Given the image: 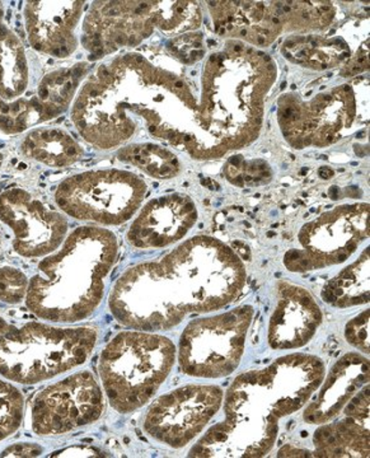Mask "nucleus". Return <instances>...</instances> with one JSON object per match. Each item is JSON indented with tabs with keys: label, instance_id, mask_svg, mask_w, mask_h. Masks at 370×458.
Segmentation results:
<instances>
[{
	"label": "nucleus",
	"instance_id": "obj_1",
	"mask_svg": "<svg viewBox=\"0 0 370 458\" xmlns=\"http://www.w3.org/2000/svg\"><path fill=\"white\" fill-rule=\"evenodd\" d=\"M324 376L321 358L294 352L237 377L225 394L224 420L210 428L189 456H266L278 438L280 419L302 409Z\"/></svg>",
	"mask_w": 370,
	"mask_h": 458
},
{
	"label": "nucleus",
	"instance_id": "obj_2",
	"mask_svg": "<svg viewBox=\"0 0 370 458\" xmlns=\"http://www.w3.org/2000/svg\"><path fill=\"white\" fill-rule=\"evenodd\" d=\"M117 254V238L108 229H74L38 264L29 279L27 309L42 321L66 327L92 318L104 301Z\"/></svg>",
	"mask_w": 370,
	"mask_h": 458
},
{
	"label": "nucleus",
	"instance_id": "obj_3",
	"mask_svg": "<svg viewBox=\"0 0 370 458\" xmlns=\"http://www.w3.org/2000/svg\"><path fill=\"white\" fill-rule=\"evenodd\" d=\"M97 343L96 327L18 324L0 316V377L14 385L44 384L86 364Z\"/></svg>",
	"mask_w": 370,
	"mask_h": 458
},
{
	"label": "nucleus",
	"instance_id": "obj_4",
	"mask_svg": "<svg viewBox=\"0 0 370 458\" xmlns=\"http://www.w3.org/2000/svg\"><path fill=\"white\" fill-rule=\"evenodd\" d=\"M176 346L168 337L122 331L105 346L98 376L105 396L120 414L137 411L153 399L172 372Z\"/></svg>",
	"mask_w": 370,
	"mask_h": 458
},
{
	"label": "nucleus",
	"instance_id": "obj_5",
	"mask_svg": "<svg viewBox=\"0 0 370 458\" xmlns=\"http://www.w3.org/2000/svg\"><path fill=\"white\" fill-rule=\"evenodd\" d=\"M159 264L188 315L219 311L233 303L245 288V265L215 238H191Z\"/></svg>",
	"mask_w": 370,
	"mask_h": 458
},
{
	"label": "nucleus",
	"instance_id": "obj_6",
	"mask_svg": "<svg viewBox=\"0 0 370 458\" xmlns=\"http://www.w3.org/2000/svg\"><path fill=\"white\" fill-rule=\"evenodd\" d=\"M147 194V183L122 170L87 171L60 182L55 203L77 221L120 225L130 221Z\"/></svg>",
	"mask_w": 370,
	"mask_h": 458
},
{
	"label": "nucleus",
	"instance_id": "obj_7",
	"mask_svg": "<svg viewBox=\"0 0 370 458\" xmlns=\"http://www.w3.org/2000/svg\"><path fill=\"white\" fill-rule=\"evenodd\" d=\"M251 306L194 319L180 339L179 361L185 375L197 378H223L239 369L247 334L254 318Z\"/></svg>",
	"mask_w": 370,
	"mask_h": 458
},
{
	"label": "nucleus",
	"instance_id": "obj_8",
	"mask_svg": "<svg viewBox=\"0 0 370 458\" xmlns=\"http://www.w3.org/2000/svg\"><path fill=\"white\" fill-rule=\"evenodd\" d=\"M108 309L123 327L146 333L171 330L188 316L159 262L126 270L111 291Z\"/></svg>",
	"mask_w": 370,
	"mask_h": 458
},
{
	"label": "nucleus",
	"instance_id": "obj_9",
	"mask_svg": "<svg viewBox=\"0 0 370 458\" xmlns=\"http://www.w3.org/2000/svg\"><path fill=\"white\" fill-rule=\"evenodd\" d=\"M105 393L91 370L84 369L47 385L33 397L31 429L54 438L91 426L104 415Z\"/></svg>",
	"mask_w": 370,
	"mask_h": 458
},
{
	"label": "nucleus",
	"instance_id": "obj_10",
	"mask_svg": "<svg viewBox=\"0 0 370 458\" xmlns=\"http://www.w3.org/2000/svg\"><path fill=\"white\" fill-rule=\"evenodd\" d=\"M223 400L219 386H183L150 405L143 420L144 433L168 447H185L215 417Z\"/></svg>",
	"mask_w": 370,
	"mask_h": 458
},
{
	"label": "nucleus",
	"instance_id": "obj_11",
	"mask_svg": "<svg viewBox=\"0 0 370 458\" xmlns=\"http://www.w3.org/2000/svg\"><path fill=\"white\" fill-rule=\"evenodd\" d=\"M0 222L13 233V249L27 259L46 258L68 236L64 214L51 209L25 189H9L0 194Z\"/></svg>",
	"mask_w": 370,
	"mask_h": 458
},
{
	"label": "nucleus",
	"instance_id": "obj_12",
	"mask_svg": "<svg viewBox=\"0 0 370 458\" xmlns=\"http://www.w3.org/2000/svg\"><path fill=\"white\" fill-rule=\"evenodd\" d=\"M369 205L336 208L317 221L307 223L299 233L309 270L341 264L369 234Z\"/></svg>",
	"mask_w": 370,
	"mask_h": 458
},
{
	"label": "nucleus",
	"instance_id": "obj_13",
	"mask_svg": "<svg viewBox=\"0 0 370 458\" xmlns=\"http://www.w3.org/2000/svg\"><path fill=\"white\" fill-rule=\"evenodd\" d=\"M197 219V207L185 195L153 199L132 222L128 240L137 249H159L182 240Z\"/></svg>",
	"mask_w": 370,
	"mask_h": 458
},
{
	"label": "nucleus",
	"instance_id": "obj_14",
	"mask_svg": "<svg viewBox=\"0 0 370 458\" xmlns=\"http://www.w3.org/2000/svg\"><path fill=\"white\" fill-rule=\"evenodd\" d=\"M83 8L84 2H27L23 16L33 49L54 57L71 55Z\"/></svg>",
	"mask_w": 370,
	"mask_h": 458
},
{
	"label": "nucleus",
	"instance_id": "obj_15",
	"mask_svg": "<svg viewBox=\"0 0 370 458\" xmlns=\"http://www.w3.org/2000/svg\"><path fill=\"white\" fill-rule=\"evenodd\" d=\"M322 311L307 289L280 283L279 301L270 318L267 340L275 351H294L307 345L322 324Z\"/></svg>",
	"mask_w": 370,
	"mask_h": 458
},
{
	"label": "nucleus",
	"instance_id": "obj_16",
	"mask_svg": "<svg viewBox=\"0 0 370 458\" xmlns=\"http://www.w3.org/2000/svg\"><path fill=\"white\" fill-rule=\"evenodd\" d=\"M369 370V360L357 352H349L336 361L306 408L303 418L307 423L322 426L338 417L351 397L368 385Z\"/></svg>",
	"mask_w": 370,
	"mask_h": 458
},
{
	"label": "nucleus",
	"instance_id": "obj_17",
	"mask_svg": "<svg viewBox=\"0 0 370 458\" xmlns=\"http://www.w3.org/2000/svg\"><path fill=\"white\" fill-rule=\"evenodd\" d=\"M21 152L26 158L53 168L68 167L83 156L82 148L71 135L58 128H38L27 132Z\"/></svg>",
	"mask_w": 370,
	"mask_h": 458
},
{
	"label": "nucleus",
	"instance_id": "obj_18",
	"mask_svg": "<svg viewBox=\"0 0 370 458\" xmlns=\"http://www.w3.org/2000/svg\"><path fill=\"white\" fill-rule=\"evenodd\" d=\"M29 84V60L20 38L2 25L0 12V99L14 104L22 99Z\"/></svg>",
	"mask_w": 370,
	"mask_h": 458
},
{
	"label": "nucleus",
	"instance_id": "obj_19",
	"mask_svg": "<svg viewBox=\"0 0 370 458\" xmlns=\"http://www.w3.org/2000/svg\"><path fill=\"white\" fill-rule=\"evenodd\" d=\"M313 445L311 457H369V429L350 418L322 424L313 436Z\"/></svg>",
	"mask_w": 370,
	"mask_h": 458
},
{
	"label": "nucleus",
	"instance_id": "obj_20",
	"mask_svg": "<svg viewBox=\"0 0 370 458\" xmlns=\"http://www.w3.org/2000/svg\"><path fill=\"white\" fill-rule=\"evenodd\" d=\"M322 300L338 309L369 302V249L322 291Z\"/></svg>",
	"mask_w": 370,
	"mask_h": 458
},
{
	"label": "nucleus",
	"instance_id": "obj_21",
	"mask_svg": "<svg viewBox=\"0 0 370 458\" xmlns=\"http://www.w3.org/2000/svg\"><path fill=\"white\" fill-rule=\"evenodd\" d=\"M87 66L78 64L74 68L58 69L41 81L38 99L45 120L54 119L69 107L80 80L88 72Z\"/></svg>",
	"mask_w": 370,
	"mask_h": 458
},
{
	"label": "nucleus",
	"instance_id": "obj_22",
	"mask_svg": "<svg viewBox=\"0 0 370 458\" xmlns=\"http://www.w3.org/2000/svg\"><path fill=\"white\" fill-rule=\"evenodd\" d=\"M119 158L126 164L137 165L156 179H171L180 172L176 156L152 144H137L120 150Z\"/></svg>",
	"mask_w": 370,
	"mask_h": 458
},
{
	"label": "nucleus",
	"instance_id": "obj_23",
	"mask_svg": "<svg viewBox=\"0 0 370 458\" xmlns=\"http://www.w3.org/2000/svg\"><path fill=\"white\" fill-rule=\"evenodd\" d=\"M25 396L20 388L0 377V442L22 426L25 419Z\"/></svg>",
	"mask_w": 370,
	"mask_h": 458
},
{
	"label": "nucleus",
	"instance_id": "obj_24",
	"mask_svg": "<svg viewBox=\"0 0 370 458\" xmlns=\"http://www.w3.org/2000/svg\"><path fill=\"white\" fill-rule=\"evenodd\" d=\"M225 177L233 185L257 186L270 182L273 172L264 161H243L242 157H231L224 168Z\"/></svg>",
	"mask_w": 370,
	"mask_h": 458
},
{
	"label": "nucleus",
	"instance_id": "obj_25",
	"mask_svg": "<svg viewBox=\"0 0 370 458\" xmlns=\"http://www.w3.org/2000/svg\"><path fill=\"white\" fill-rule=\"evenodd\" d=\"M29 279L13 267H0V302L17 306L26 301Z\"/></svg>",
	"mask_w": 370,
	"mask_h": 458
},
{
	"label": "nucleus",
	"instance_id": "obj_26",
	"mask_svg": "<svg viewBox=\"0 0 370 458\" xmlns=\"http://www.w3.org/2000/svg\"><path fill=\"white\" fill-rule=\"evenodd\" d=\"M167 47L177 59L181 60L185 64H191V63L203 59L204 54H206V49L203 47V35L200 33L174 38L168 42Z\"/></svg>",
	"mask_w": 370,
	"mask_h": 458
},
{
	"label": "nucleus",
	"instance_id": "obj_27",
	"mask_svg": "<svg viewBox=\"0 0 370 458\" xmlns=\"http://www.w3.org/2000/svg\"><path fill=\"white\" fill-rule=\"evenodd\" d=\"M369 310L348 322L345 327V337L355 349L369 354Z\"/></svg>",
	"mask_w": 370,
	"mask_h": 458
},
{
	"label": "nucleus",
	"instance_id": "obj_28",
	"mask_svg": "<svg viewBox=\"0 0 370 458\" xmlns=\"http://www.w3.org/2000/svg\"><path fill=\"white\" fill-rule=\"evenodd\" d=\"M344 409L346 418L369 429V385L364 386L360 393L357 391Z\"/></svg>",
	"mask_w": 370,
	"mask_h": 458
},
{
	"label": "nucleus",
	"instance_id": "obj_29",
	"mask_svg": "<svg viewBox=\"0 0 370 458\" xmlns=\"http://www.w3.org/2000/svg\"><path fill=\"white\" fill-rule=\"evenodd\" d=\"M45 448L38 443L20 442L8 445L2 451L0 457H38L42 456Z\"/></svg>",
	"mask_w": 370,
	"mask_h": 458
},
{
	"label": "nucleus",
	"instance_id": "obj_30",
	"mask_svg": "<svg viewBox=\"0 0 370 458\" xmlns=\"http://www.w3.org/2000/svg\"><path fill=\"white\" fill-rule=\"evenodd\" d=\"M104 456L101 451L88 445H75L66 447L64 450L54 452L50 457H101Z\"/></svg>",
	"mask_w": 370,
	"mask_h": 458
},
{
	"label": "nucleus",
	"instance_id": "obj_31",
	"mask_svg": "<svg viewBox=\"0 0 370 458\" xmlns=\"http://www.w3.org/2000/svg\"><path fill=\"white\" fill-rule=\"evenodd\" d=\"M333 174H335V172L331 170L330 167H322L320 168V171H318V176H320L321 179L324 180L331 179V177H332Z\"/></svg>",
	"mask_w": 370,
	"mask_h": 458
},
{
	"label": "nucleus",
	"instance_id": "obj_32",
	"mask_svg": "<svg viewBox=\"0 0 370 458\" xmlns=\"http://www.w3.org/2000/svg\"><path fill=\"white\" fill-rule=\"evenodd\" d=\"M2 162H3V155H2V153H0V165H2Z\"/></svg>",
	"mask_w": 370,
	"mask_h": 458
}]
</instances>
